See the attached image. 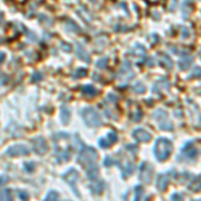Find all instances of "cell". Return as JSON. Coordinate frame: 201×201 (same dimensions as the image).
I'll return each mask as SVG.
<instances>
[{
  "instance_id": "cell-1",
  "label": "cell",
  "mask_w": 201,
  "mask_h": 201,
  "mask_svg": "<svg viewBox=\"0 0 201 201\" xmlns=\"http://www.w3.org/2000/svg\"><path fill=\"white\" fill-rule=\"evenodd\" d=\"M95 160H97V153H95L94 149H91V148H85L82 151H80L79 154V164H82V165L85 166H89V165H94Z\"/></svg>"
},
{
  "instance_id": "cell-2",
  "label": "cell",
  "mask_w": 201,
  "mask_h": 201,
  "mask_svg": "<svg viewBox=\"0 0 201 201\" xmlns=\"http://www.w3.org/2000/svg\"><path fill=\"white\" fill-rule=\"evenodd\" d=\"M82 114H83V119H85V122L87 123L89 126H98V125H101L99 115H98L97 111L92 110L91 107L85 109V110L82 111Z\"/></svg>"
},
{
  "instance_id": "cell-3",
  "label": "cell",
  "mask_w": 201,
  "mask_h": 201,
  "mask_svg": "<svg viewBox=\"0 0 201 201\" xmlns=\"http://www.w3.org/2000/svg\"><path fill=\"white\" fill-rule=\"evenodd\" d=\"M63 178H64V181H66L67 184H69L70 186L73 188L74 193H76V196H79V192L76 190V185H75L76 181H78V178H79L78 172H76L75 169H70V170L66 172V174L63 176Z\"/></svg>"
},
{
  "instance_id": "cell-4",
  "label": "cell",
  "mask_w": 201,
  "mask_h": 201,
  "mask_svg": "<svg viewBox=\"0 0 201 201\" xmlns=\"http://www.w3.org/2000/svg\"><path fill=\"white\" fill-rule=\"evenodd\" d=\"M32 148L38 154H46L48 151V144L43 137H36L32 140Z\"/></svg>"
},
{
  "instance_id": "cell-5",
  "label": "cell",
  "mask_w": 201,
  "mask_h": 201,
  "mask_svg": "<svg viewBox=\"0 0 201 201\" xmlns=\"http://www.w3.org/2000/svg\"><path fill=\"white\" fill-rule=\"evenodd\" d=\"M30 153V149L26 145H14L7 150V154L11 157H19V156H26Z\"/></svg>"
},
{
  "instance_id": "cell-6",
  "label": "cell",
  "mask_w": 201,
  "mask_h": 201,
  "mask_svg": "<svg viewBox=\"0 0 201 201\" xmlns=\"http://www.w3.org/2000/svg\"><path fill=\"white\" fill-rule=\"evenodd\" d=\"M70 118H71V114H70V109L67 106H64L62 109V121L64 123H69L70 122Z\"/></svg>"
},
{
  "instance_id": "cell-7",
  "label": "cell",
  "mask_w": 201,
  "mask_h": 201,
  "mask_svg": "<svg viewBox=\"0 0 201 201\" xmlns=\"http://www.w3.org/2000/svg\"><path fill=\"white\" fill-rule=\"evenodd\" d=\"M0 200H12L11 189H3L0 192Z\"/></svg>"
},
{
  "instance_id": "cell-8",
  "label": "cell",
  "mask_w": 201,
  "mask_h": 201,
  "mask_svg": "<svg viewBox=\"0 0 201 201\" xmlns=\"http://www.w3.org/2000/svg\"><path fill=\"white\" fill-rule=\"evenodd\" d=\"M46 200H59V193L54 190L48 192V194L46 196Z\"/></svg>"
},
{
  "instance_id": "cell-9",
  "label": "cell",
  "mask_w": 201,
  "mask_h": 201,
  "mask_svg": "<svg viewBox=\"0 0 201 201\" xmlns=\"http://www.w3.org/2000/svg\"><path fill=\"white\" fill-rule=\"evenodd\" d=\"M82 91L85 92V94H87V95H94L95 94L94 87H91V86H85V87L82 89Z\"/></svg>"
},
{
  "instance_id": "cell-10",
  "label": "cell",
  "mask_w": 201,
  "mask_h": 201,
  "mask_svg": "<svg viewBox=\"0 0 201 201\" xmlns=\"http://www.w3.org/2000/svg\"><path fill=\"white\" fill-rule=\"evenodd\" d=\"M34 168H35V164L34 162H26L24 164V170L26 172H32Z\"/></svg>"
},
{
  "instance_id": "cell-11",
  "label": "cell",
  "mask_w": 201,
  "mask_h": 201,
  "mask_svg": "<svg viewBox=\"0 0 201 201\" xmlns=\"http://www.w3.org/2000/svg\"><path fill=\"white\" fill-rule=\"evenodd\" d=\"M43 78V75L40 73H35L32 76H31V79H32V82H38V80H40Z\"/></svg>"
},
{
  "instance_id": "cell-12",
  "label": "cell",
  "mask_w": 201,
  "mask_h": 201,
  "mask_svg": "<svg viewBox=\"0 0 201 201\" xmlns=\"http://www.w3.org/2000/svg\"><path fill=\"white\" fill-rule=\"evenodd\" d=\"M8 182V177L7 176H0V186H3L4 184Z\"/></svg>"
},
{
  "instance_id": "cell-13",
  "label": "cell",
  "mask_w": 201,
  "mask_h": 201,
  "mask_svg": "<svg viewBox=\"0 0 201 201\" xmlns=\"http://www.w3.org/2000/svg\"><path fill=\"white\" fill-rule=\"evenodd\" d=\"M18 196H19L20 199H23V200H28V194H27L26 192H23V190H20L19 193H18Z\"/></svg>"
},
{
  "instance_id": "cell-14",
  "label": "cell",
  "mask_w": 201,
  "mask_h": 201,
  "mask_svg": "<svg viewBox=\"0 0 201 201\" xmlns=\"http://www.w3.org/2000/svg\"><path fill=\"white\" fill-rule=\"evenodd\" d=\"M85 74H86V71H85V70H83V69H79V70H78V73L74 74V76H75V78H79V76H83Z\"/></svg>"
},
{
  "instance_id": "cell-15",
  "label": "cell",
  "mask_w": 201,
  "mask_h": 201,
  "mask_svg": "<svg viewBox=\"0 0 201 201\" xmlns=\"http://www.w3.org/2000/svg\"><path fill=\"white\" fill-rule=\"evenodd\" d=\"M4 58H5L4 52H0V63H3V60H4Z\"/></svg>"
}]
</instances>
